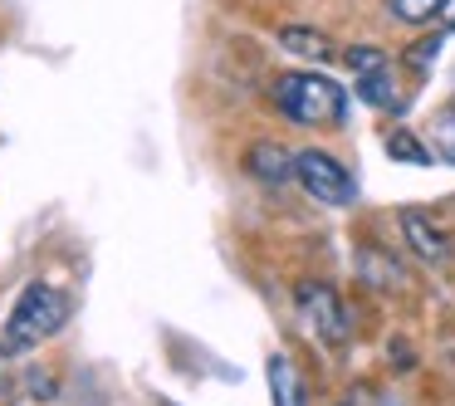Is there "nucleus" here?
<instances>
[{
	"label": "nucleus",
	"instance_id": "nucleus-5",
	"mask_svg": "<svg viewBox=\"0 0 455 406\" xmlns=\"http://www.w3.org/2000/svg\"><path fill=\"white\" fill-rule=\"evenodd\" d=\"M402 235L426 265H445V259H451V240H445V230L435 226V220H426L421 211H402Z\"/></svg>",
	"mask_w": 455,
	"mask_h": 406
},
{
	"label": "nucleus",
	"instance_id": "nucleus-9",
	"mask_svg": "<svg viewBox=\"0 0 455 406\" xmlns=\"http://www.w3.org/2000/svg\"><path fill=\"white\" fill-rule=\"evenodd\" d=\"M357 93H363V103H372V108H396V84H392V69L363 74V79H357Z\"/></svg>",
	"mask_w": 455,
	"mask_h": 406
},
{
	"label": "nucleus",
	"instance_id": "nucleus-10",
	"mask_svg": "<svg viewBox=\"0 0 455 406\" xmlns=\"http://www.w3.org/2000/svg\"><path fill=\"white\" fill-rule=\"evenodd\" d=\"M387 11L402 25H431L441 15V0H387Z\"/></svg>",
	"mask_w": 455,
	"mask_h": 406
},
{
	"label": "nucleus",
	"instance_id": "nucleus-14",
	"mask_svg": "<svg viewBox=\"0 0 455 406\" xmlns=\"http://www.w3.org/2000/svg\"><path fill=\"white\" fill-rule=\"evenodd\" d=\"M435 54H441V35H431V40H416V50L406 54V60H411L416 69H426V64H431Z\"/></svg>",
	"mask_w": 455,
	"mask_h": 406
},
{
	"label": "nucleus",
	"instance_id": "nucleus-2",
	"mask_svg": "<svg viewBox=\"0 0 455 406\" xmlns=\"http://www.w3.org/2000/svg\"><path fill=\"white\" fill-rule=\"evenodd\" d=\"M64 318H69V294L54 284H25L20 299H15L11 318H5V353L20 357L30 353V347H40L44 338H54L64 328Z\"/></svg>",
	"mask_w": 455,
	"mask_h": 406
},
{
	"label": "nucleus",
	"instance_id": "nucleus-6",
	"mask_svg": "<svg viewBox=\"0 0 455 406\" xmlns=\"http://www.w3.org/2000/svg\"><path fill=\"white\" fill-rule=\"evenodd\" d=\"M245 171L255 181H265V187H284V181L294 177V157H289L279 142H255V147L245 152Z\"/></svg>",
	"mask_w": 455,
	"mask_h": 406
},
{
	"label": "nucleus",
	"instance_id": "nucleus-3",
	"mask_svg": "<svg viewBox=\"0 0 455 406\" xmlns=\"http://www.w3.org/2000/svg\"><path fill=\"white\" fill-rule=\"evenodd\" d=\"M294 177H299V187L314 201H323V206H347V201H353V177H347V167L333 152H318V147L299 152Z\"/></svg>",
	"mask_w": 455,
	"mask_h": 406
},
{
	"label": "nucleus",
	"instance_id": "nucleus-15",
	"mask_svg": "<svg viewBox=\"0 0 455 406\" xmlns=\"http://www.w3.org/2000/svg\"><path fill=\"white\" fill-rule=\"evenodd\" d=\"M435 20H441V30H455V0H441V15Z\"/></svg>",
	"mask_w": 455,
	"mask_h": 406
},
{
	"label": "nucleus",
	"instance_id": "nucleus-8",
	"mask_svg": "<svg viewBox=\"0 0 455 406\" xmlns=\"http://www.w3.org/2000/svg\"><path fill=\"white\" fill-rule=\"evenodd\" d=\"M279 44H284L289 54H304V60H328V54H333L328 35L308 30V25H284V30H279Z\"/></svg>",
	"mask_w": 455,
	"mask_h": 406
},
{
	"label": "nucleus",
	"instance_id": "nucleus-13",
	"mask_svg": "<svg viewBox=\"0 0 455 406\" xmlns=\"http://www.w3.org/2000/svg\"><path fill=\"white\" fill-rule=\"evenodd\" d=\"M347 69L363 79V74H377V69H387V54L382 50H372V44H353L347 50Z\"/></svg>",
	"mask_w": 455,
	"mask_h": 406
},
{
	"label": "nucleus",
	"instance_id": "nucleus-7",
	"mask_svg": "<svg viewBox=\"0 0 455 406\" xmlns=\"http://www.w3.org/2000/svg\"><path fill=\"white\" fill-rule=\"evenodd\" d=\"M265 377H269V396H275V406H308L304 377H299V367L289 362L284 353H275L265 362Z\"/></svg>",
	"mask_w": 455,
	"mask_h": 406
},
{
	"label": "nucleus",
	"instance_id": "nucleus-12",
	"mask_svg": "<svg viewBox=\"0 0 455 406\" xmlns=\"http://www.w3.org/2000/svg\"><path fill=\"white\" fill-rule=\"evenodd\" d=\"M431 138H435V152L455 167V108H445L441 118L431 123Z\"/></svg>",
	"mask_w": 455,
	"mask_h": 406
},
{
	"label": "nucleus",
	"instance_id": "nucleus-16",
	"mask_svg": "<svg viewBox=\"0 0 455 406\" xmlns=\"http://www.w3.org/2000/svg\"><path fill=\"white\" fill-rule=\"evenodd\" d=\"M343 406H353V402H343Z\"/></svg>",
	"mask_w": 455,
	"mask_h": 406
},
{
	"label": "nucleus",
	"instance_id": "nucleus-1",
	"mask_svg": "<svg viewBox=\"0 0 455 406\" xmlns=\"http://www.w3.org/2000/svg\"><path fill=\"white\" fill-rule=\"evenodd\" d=\"M275 103L299 128H338L347 118V93L328 74H279Z\"/></svg>",
	"mask_w": 455,
	"mask_h": 406
},
{
	"label": "nucleus",
	"instance_id": "nucleus-11",
	"mask_svg": "<svg viewBox=\"0 0 455 406\" xmlns=\"http://www.w3.org/2000/svg\"><path fill=\"white\" fill-rule=\"evenodd\" d=\"M387 152H392L396 162H411V167H431V147H421L406 128L387 132Z\"/></svg>",
	"mask_w": 455,
	"mask_h": 406
},
{
	"label": "nucleus",
	"instance_id": "nucleus-4",
	"mask_svg": "<svg viewBox=\"0 0 455 406\" xmlns=\"http://www.w3.org/2000/svg\"><path fill=\"white\" fill-rule=\"evenodd\" d=\"M299 314H304V323L314 328L318 343L328 347H343L347 338H353V323H347V308L338 304V294L328 284H299Z\"/></svg>",
	"mask_w": 455,
	"mask_h": 406
}]
</instances>
